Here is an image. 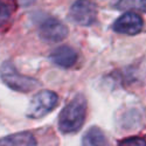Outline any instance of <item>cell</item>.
Wrapping results in <instances>:
<instances>
[{"label":"cell","mask_w":146,"mask_h":146,"mask_svg":"<svg viewBox=\"0 0 146 146\" xmlns=\"http://www.w3.org/2000/svg\"><path fill=\"white\" fill-rule=\"evenodd\" d=\"M49 58L54 64L61 68H70L76 63L77 53L68 46H61L52 52Z\"/></svg>","instance_id":"7"},{"label":"cell","mask_w":146,"mask_h":146,"mask_svg":"<svg viewBox=\"0 0 146 146\" xmlns=\"http://www.w3.org/2000/svg\"><path fill=\"white\" fill-rule=\"evenodd\" d=\"M11 18V9L8 5L0 1V28H3Z\"/></svg>","instance_id":"11"},{"label":"cell","mask_w":146,"mask_h":146,"mask_svg":"<svg viewBox=\"0 0 146 146\" xmlns=\"http://www.w3.org/2000/svg\"><path fill=\"white\" fill-rule=\"evenodd\" d=\"M144 22L139 14L135 12H126L121 17H119L112 26V29L119 34L136 35L143 29Z\"/></svg>","instance_id":"6"},{"label":"cell","mask_w":146,"mask_h":146,"mask_svg":"<svg viewBox=\"0 0 146 146\" xmlns=\"http://www.w3.org/2000/svg\"><path fill=\"white\" fill-rule=\"evenodd\" d=\"M87 100L77 95L61 111L58 116V127L63 133H74L81 130L86 120Z\"/></svg>","instance_id":"1"},{"label":"cell","mask_w":146,"mask_h":146,"mask_svg":"<svg viewBox=\"0 0 146 146\" xmlns=\"http://www.w3.org/2000/svg\"><path fill=\"white\" fill-rule=\"evenodd\" d=\"M118 144L121 145V146H130V145L146 146V141H145V139L139 138V137H131V138H127V139H124V140H120Z\"/></svg>","instance_id":"12"},{"label":"cell","mask_w":146,"mask_h":146,"mask_svg":"<svg viewBox=\"0 0 146 146\" xmlns=\"http://www.w3.org/2000/svg\"><path fill=\"white\" fill-rule=\"evenodd\" d=\"M0 77L8 88L19 92H31L38 88L40 84L36 78L20 74L14 64L9 61H6L1 64Z\"/></svg>","instance_id":"2"},{"label":"cell","mask_w":146,"mask_h":146,"mask_svg":"<svg viewBox=\"0 0 146 146\" xmlns=\"http://www.w3.org/2000/svg\"><path fill=\"white\" fill-rule=\"evenodd\" d=\"M1 146H35L36 140L29 132H19L0 139Z\"/></svg>","instance_id":"8"},{"label":"cell","mask_w":146,"mask_h":146,"mask_svg":"<svg viewBox=\"0 0 146 146\" xmlns=\"http://www.w3.org/2000/svg\"><path fill=\"white\" fill-rule=\"evenodd\" d=\"M116 8L121 11L137 9L140 12H146V0H119Z\"/></svg>","instance_id":"10"},{"label":"cell","mask_w":146,"mask_h":146,"mask_svg":"<svg viewBox=\"0 0 146 146\" xmlns=\"http://www.w3.org/2000/svg\"><path fill=\"white\" fill-rule=\"evenodd\" d=\"M69 18L80 26H90L96 21L97 6L91 0H76L70 7Z\"/></svg>","instance_id":"4"},{"label":"cell","mask_w":146,"mask_h":146,"mask_svg":"<svg viewBox=\"0 0 146 146\" xmlns=\"http://www.w3.org/2000/svg\"><path fill=\"white\" fill-rule=\"evenodd\" d=\"M39 35L43 41L60 42L67 38L68 28L63 22L57 19H47L40 26Z\"/></svg>","instance_id":"5"},{"label":"cell","mask_w":146,"mask_h":146,"mask_svg":"<svg viewBox=\"0 0 146 146\" xmlns=\"http://www.w3.org/2000/svg\"><path fill=\"white\" fill-rule=\"evenodd\" d=\"M82 144L83 145H89V146L106 145V138L104 136L103 131L100 127L92 126L86 132V135L83 136Z\"/></svg>","instance_id":"9"},{"label":"cell","mask_w":146,"mask_h":146,"mask_svg":"<svg viewBox=\"0 0 146 146\" xmlns=\"http://www.w3.org/2000/svg\"><path fill=\"white\" fill-rule=\"evenodd\" d=\"M58 102L57 95L50 90H41L32 98L28 109L27 117L32 119H40L53 111Z\"/></svg>","instance_id":"3"}]
</instances>
